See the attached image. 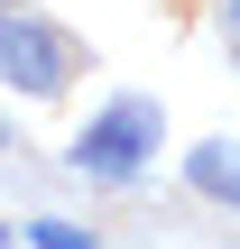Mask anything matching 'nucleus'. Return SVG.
Wrapping results in <instances>:
<instances>
[{"label":"nucleus","mask_w":240,"mask_h":249,"mask_svg":"<svg viewBox=\"0 0 240 249\" xmlns=\"http://www.w3.org/2000/svg\"><path fill=\"white\" fill-rule=\"evenodd\" d=\"M83 65H92V46L74 37V28H55V18H37V9H0V83L9 92H28V102H65L74 83H83Z\"/></svg>","instance_id":"f257e3e1"},{"label":"nucleus","mask_w":240,"mask_h":249,"mask_svg":"<svg viewBox=\"0 0 240 249\" xmlns=\"http://www.w3.org/2000/svg\"><path fill=\"white\" fill-rule=\"evenodd\" d=\"M28 240H37V249H83L92 231H83V222H28Z\"/></svg>","instance_id":"20e7f679"},{"label":"nucleus","mask_w":240,"mask_h":249,"mask_svg":"<svg viewBox=\"0 0 240 249\" xmlns=\"http://www.w3.org/2000/svg\"><path fill=\"white\" fill-rule=\"evenodd\" d=\"M157 139H166V111H157L148 92H120V102H102V111L74 129L65 157H74L92 185H139L148 157H157Z\"/></svg>","instance_id":"f03ea898"},{"label":"nucleus","mask_w":240,"mask_h":249,"mask_svg":"<svg viewBox=\"0 0 240 249\" xmlns=\"http://www.w3.org/2000/svg\"><path fill=\"white\" fill-rule=\"evenodd\" d=\"M231 55H240V0H231Z\"/></svg>","instance_id":"39448f33"},{"label":"nucleus","mask_w":240,"mask_h":249,"mask_svg":"<svg viewBox=\"0 0 240 249\" xmlns=\"http://www.w3.org/2000/svg\"><path fill=\"white\" fill-rule=\"evenodd\" d=\"M0 9H9V0H0Z\"/></svg>","instance_id":"6e6552de"},{"label":"nucleus","mask_w":240,"mask_h":249,"mask_svg":"<svg viewBox=\"0 0 240 249\" xmlns=\"http://www.w3.org/2000/svg\"><path fill=\"white\" fill-rule=\"evenodd\" d=\"M0 240H9V231H0Z\"/></svg>","instance_id":"0eeeda50"},{"label":"nucleus","mask_w":240,"mask_h":249,"mask_svg":"<svg viewBox=\"0 0 240 249\" xmlns=\"http://www.w3.org/2000/svg\"><path fill=\"white\" fill-rule=\"evenodd\" d=\"M185 185H194L203 203H231V213H240V139H203V148H185Z\"/></svg>","instance_id":"7ed1b4c3"},{"label":"nucleus","mask_w":240,"mask_h":249,"mask_svg":"<svg viewBox=\"0 0 240 249\" xmlns=\"http://www.w3.org/2000/svg\"><path fill=\"white\" fill-rule=\"evenodd\" d=\"M0 148H18V129H9V120H0Z\"/></svg>","instance_id":"423d86ee"}]
</instances>
